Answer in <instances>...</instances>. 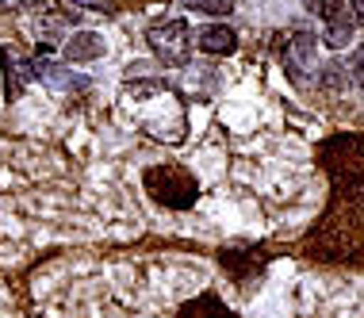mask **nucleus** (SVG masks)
I'll return each instance as SVG.
<instances>
[{
  "mask_svg": "<svg viewBox=\"0 0 364 318\" xmlns=\"http://www.w3.org/2000/svg\"><path fill=\"white\" fill-rule=\"evenodd\" d=\"M81 4H96V8H100V4H104V0H81Z\"/></svg>",
  "mask_w": 364,
  "mask_h": 318,
  "instance_id": "17",
  "label": "nucleus"
},
{
  "mask_svg": "<svg viewBox=\"0 0 364 318\" xmlns=\"http://www.w3.org/2000/svg\"><path fill=\"white\" fill-rule=\"evenodd\" d=\"M150 51L161 58L165 65H184L192 58V31L184 19H165V23L150 27Z\"/></svg>",
  "mask_w": 364,
  "mask_h": 318,
  "instance_id": "3",
  "label": "nucleus"
},
{
  "mask_svg": "<svg viewBox=\"0 0 364 318\" xmlns=\"http://www.w3.org/2000/svg\"><path fill=\"white\" fill-rule=\"evenodd\" d=\"M184 8H192V12H208V16H230L234 0H184Z\"/></svg>",
  "mask_w": 364,
  "mask_h": 318,
  "instance_id": "14",
  "label": "nucleus"
},
{
  "mask_svg": "<svg viewBox=\"0 0 364 318\" xmlns=\"http://www.w3.org/2000/svg\"><path fill=\"white\" fill-rule=\"evenodd\" d=\"M196 43H200L203 54H234L238 51V35L226 23H208L203 31H196Z\"/></svg>",
  "mask_w": 364,
  "mask_h": 318,
  "instance_id": "4",
  "label": "nucleus"
},
{
  "mask_svg": "<svg viewBox=\"0 0 364 318\" xmlns=\"http://www.w3.org/2000/svg\"><path fill=\"white\" fill-rule=\"evenodd\" d=\"M349 12H353V23L364 27V0H353V4H349Z\"/></svg>",
  "mask_w": 364,
  "mask_h": 318,
  "instance_id": "16",
  "label": "nucleus"
},
{
  "mask_svg": "<svg viewBox=\"0 0 364 318\" xmlns=\"http://www.w3.org/2000/svg\"><path fill=\"white\" fill-rule=\"evenodd\" d=\"M35 77L43 81L46 88H54V92H70V88H85V81H73L70 69L58 65V62H46V58H38V62H31Z\"/></svg>",
  "mask_w": 364,
  "mask_h": 318,
  "instance_id": "8",
  "label": "nucleus"
},
{
  "mask_svg": "<svg viewBox=\"0 0 364 318\" xmlns=\"http://www.w3.org/2000/svg\"><path fill=\"white\" fill-rule=\"evenodd\" d=\"M142 184H146V196H150L154 203L169 207V211H188V207L196 203V196H200L196 176L184 165H176V161L150 165L146 176H142Z\"/></svg>",
  "mask_w": 364,
  "mask_h": 318,
  "instance_id": "2",
  "label": "nucleus"
},
{
  "mask_svg": "<svg viewBox=\"0 0 364 318\" xmlns=\"http://www.w3.org/2000/svg\"><path fill=\"white\" fill-rule=\"evenodd\" d=\"M346 69H349V81L357 85V88H364V46H360L357 54H353V62H349Z\"/></svg>",
  "mask_w": 364,
  "mask_h": 318,
  "instance_id": "15",
  "label": "nucleus"
},
{
  "mask_svg": "<svg viewBox=\"0 0 364 318\" xmlns=\"http://www.w3.org/2000/svg\"><path fill=\"white\" fill-rule=\"evenodd\" d=\"M353 27H357V23H353V12H349V8H346L341 16H333L330 23H326V46L341 51V46H346L349 38H353Z\"/></svg>",
  "mask_w": 364,
  "mask_h": 318,
  "instance_id": "10",
  "label": "nucleus"
},
{
  "mask_svg": "<svg viewBox=\"0 0 364 318\" xmlns=\"http://www.w3.org/2000/svg\"><path fill=\"white\" fill-rule=\"evenodd\" d=\"M303 4H307V12H314V16L322 19V23H330L333 16H341V12L349 8L346 0H303Z\"/></svg>",
  "mask_w": 364,
  "mask_h": 318,
  "instance_id": "12",
  "label": "nucleus"
},
{
  "mask_svg": "<svg viewBox=\"0 0 364 318\" xmlns=\"http://www.w3.org/2000/svg\"><path fill=\"white\" fill-rule=\"evenodd\" d=\"M0 58H4V54H0ZM4 65L12 69V77H8V96L16 100V96H23V85L35 77V69H31V62H19V58H4Z\"/></svg>",
  "mask_w": 364,
  "mask_h": 318,
  "instance_id": "11",
  "label": "nucleus"
},
{
  "mask_svg": "<svg viewBox=\"0 0 364 318\" xmlns=\"http://www.w3.org/2000/svg\"><path fill=\"white\" fill-rule=\"evenodd\" d=\"M104 38L96 31H77L73 38H65V62H96L104 58Z\"/></svg>",
  "mask_w": 364,
  "mask_h": 318,
  "instance_id": "7",
  "label": "nucleus"
},
{
  "mask_svg": "<svg viewBox=\"0 0 364 318\" xmlns=\"http://www.w3.org/2000/svg\"><path fill=\"white\" fill-rule=\"evenodd\" d=\"M176 318H238V314H234L215 292H203V295H196V300L184 303L181 311H176Z\"/></svg>",
  "mask_w": 364,
  "mask_h": 318,
  "instance_id": "6",
  "label": "nucleus"
},
{
  "mask_svg": "<svg viewBox=\"0 0 364 318\" xmlns=\"http://www.w3.org/2000/svg\"><path fill=\"white\" fill-rule=\"evenodd\" d=\"M349 69L341 65V62H330L326 69H322V88H326V92H341V88L349 85Z\"/></svg>",
  "mask_w": 364,
  "mask_h": 318,
  "instance_id": "13",
  "label": "nucleus"
},
{
  "mask_svg": "<svg viewBox=\"0 0 364 318\" xmlns=\"http://www.w3.org/2000/svg\"><path fill=\"white\" fill-rule=\"evenodd\" d=\"M314 157L330 192L303 238V257L330 268H364V131L322 138Z\"/></svg>",
  "mask_w": 364,
  "mask_h": 318,
  "instance_id": "1",
  "label": "nucleus"
},
{
  "mask_svg": "<svg viewBox=\"0 0 364 318\" xmlns=\"http://www.w3.org/2000/svg\"><path fill=\"white\" fill-rule=\"evenodd\" d=\"M242 257H245V261H238V253H223V268H226V272H230L238 284H250V276H257L264 261H261L257 253H242Z\"/></svg>",
  "mask_w": 364,
  "mask_h": 318,
  "instance_id": "9",
  "label": "nucleus"
},
{
  "mask_svg": "<svg viewBox=\"0 0 364 318\" xmlns=\"http://www.w3.org/2000/svg\"><path fill=\"white\" fill-rule=\"evenodd\" d=\"M314 43H318V38L307 35V31L291 35V46H288V54H284V65H288L291 81H303V65L314 62Z\"/></svg>",
  "mask_w": 364,
  "mask_h": 318,
  "instance_id": "5",
  "label": "nucleus"
}]
</instances>
